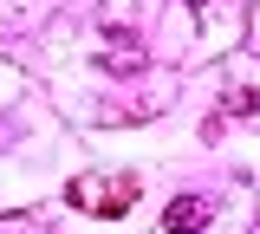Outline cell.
<instances>
[{
    "label": "cell",
    "mask_w": 260,
    "mask_h": 234,
    "mask_svg": "<svg viewBox=\"0 0 260 234\" xmlns=\"http://www.w3.org/2000/svg\"><path fill=\"white\" fill-rule=\"evenodd\" d=\"M0 234H32V228H26V221H7V228H0Z\"/></svg>",
    "instance_id": "4"
},
{
    "label": "cell",
    "mask_w": 260,
    "mask_h": 234,
    "mask_svg": "<svg viewBox=\"0 0 260 234\" xmlns=\"http://www.w3.org/2000/svg\"><path fill=\"white\" fill-rule=\"evenodd\" d=\"M189 7H208V0H189Z\"/></svg>",
    "instance_id": "5"
},
{
    "label": "cell",
    "mask_w": 260,
    "mask_h": 234,
    "mask_svg": "<svg viewBox=\"0 0 260 234\" xmlns=\"http://www.w3.org/2000/svg\"><path fill=\"white\" fill-rule=\"evenodd\" d=\"M104 65L117 72V78H130V72L150 65V52H143V39L130 33V26H104Z\"/></svg>",
    "instance_id": "2"
},
{
    "label": "cell",
    "mask_w": 260,
    "mask_h": 234,
    "mask_svg": "<svg viewBox=\"0 0 260 234\" xmlns=\"http://www.w3.org/2000/svg\"><path fill=\"white\" fill-rule=\"evenodd\" d=\"M162 228H169V234H202V228H208V202H202V195H176L169 208H162Z\"/></svg>",
    "instance_id": "3"
},
{
    "label": "cell",
    "mask_w": 260,
    "mask_h": 234,
    "mask_svg": "<svg viewBox=\"0 0 260 234\" xmlns=\"http://www.w3.org/2000/svg\"><path fill=\"white\" fill-rule=\"evenodd\" d=\"M65 202H78L85 215H124L130 202H137V176H78Z\"/></svg>",
    "instance_id": "1"
}]
</instances>
